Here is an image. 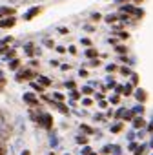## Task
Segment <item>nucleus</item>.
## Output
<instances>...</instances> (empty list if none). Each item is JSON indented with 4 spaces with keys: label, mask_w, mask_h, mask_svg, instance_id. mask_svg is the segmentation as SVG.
<instances>
[{
    "label": "nucleus",
    "mask_w": 153,
    "mask_h": 155,
    "mask_svg": "<svg viewBox=\"0 0 153 155\" xmlns=\"http://www.w3.org/2000/svg\"><path fill=\"white\" fill-rule=\"evenodd\" d=\"M38 124H40L42 128L49 130V128L53 126V117H51L49 113H40V115H38Z\"/></svg>",
    "instance_id": "f257e3e1"
},
{
    "label": "nucleus",
    "mask_w": 153,
    "mask_h": 155,
    "mask_svg": "<svg viewBox=\"0 0 153 155\" xmlns=\"http://www.w3.org/2000/svg\"><path fill=\"white\" fill-rule=\"evenodd\" d=\"M24 101H26L28 104H31V106H37V104H38V101H37V97H35L33 93H24Z\"/></svg>",
    "instance_id": "f03ea898"
},
{
    "label": "nucleus",
    "mask_w": 153,
    "mask_h": 155,
    "mask_svg": "<svg viewBox=\"0 0 153 155\" xmlns=\"http://www.w3.org/2000/svg\"><path fill=\"white\" fill-rule=\"evenodd\" d=\"M13 26H15V18H13V17L0 20V28H13Z\"/></svg>",
    "instance_id": "7ed1b4c3"
},
{
    "label": "nucleus",
    "mask_w": 153,
    "mask_h": 155,
    "mask_svg": "<svg viewBox=\"0 0 153 155\" xmlns=\"http://www.w3.org/2000/svg\"><path fill=\"white\" fill-rule=\"evenodd\" d=\"M38 11H40V8H31V9L24 15V18H26V20H31L35 15H38Z\"/></svg>",
    "instance_id": "20e7f679"
},
{
    "label": "nucleus",
    "mask_w": 153,
    "mask_h": 155,
    "mask_svg": "<svg viewBox=\"0 0 153 155\" xmlns=\"http://www.w3.org/2000/svg\"><path fill=\"white\" fill-rule=\"evenodd\" d=\"M135 97H137L138 102H144V101H146V91H144V90H137V91H135Z\"/></svg>",
    "instance_id": "39448f33"
},
{
    "label": "nucleus",
    "mask_w": 153,
    "mask_h": 155,
    "mask_svg": "<svg viewBox=\"0 0 153 155\" xmlns=\"http://www.w3.org/2000/svg\"><path fill=\"white\" fill-rule=\"evenodd\" d=\"M133 126H135V128H142V126H144V119H142V115L133 119Z\"/></svg>",
    "instance_id": "423d86ee"
},
{
    "label": "nucleus",
    "mask_w": 153,
    "mask_h": 155,
    "mask_svg": "<svg viewBox=\"0 0 153 155\" xmlns=\"http://www.w3.org/2000/svg\"><path fill=\"white\" fill-rule=\"evenodd\" d=\"M0 15H15V9H11V8H2V9H0Z\"/></svg>",
    "instance_id": "0eeeda50"
},
{
    "label": "nucleus",
    "mask_w": 153,
    "mask_h": 155,
    "mask_svg": "<svg viewBox=\"0 0 153 155\" xmlns=\"http://www.w3.org/2000/svg\"><path fill=\"white\" fill-rule=\"evenodd\" d=\"M38 82H40L42 86H49V84H51V81L47 79V77H38Z\"/></svg>",
    "instance_id": "6e6552de"
},
{
    "label": "nucleus",
    "mask_w": 153,
    "mask_h": 155,
    "mask_svg": "<svg viewBox=\"0 0 153 155\" xmlns=\"http://www.w3.org/2000/svg\"><path fill=\"white\" fill-rule=\"evenodd\" d=\"M18 66H20V60H18V58H15V60L9 62V69H17Z\"/></svg>",
    "instance_id": "1a4fd4ad"
},
{
    "label": "nucleus",
    "mask_w": 153,
    "mask_h": 155,
    "mask_svg": "<svg viewBox=\"0 0 153 155\" xmlns=\"http://www.w3.org/2000/svg\"><path fill=\"white\" fill-rule=\"evenodd\" d=\"M120 130H122V122H117V124L111 126V131H113V133H119Z\"/></svg>",
    "instance_id": "9d476101"
},
{
    "label": "nucleus",
    "mask_w": 153,
    "mask_h": 155,
    "mask_svg": "<svg viewBox=\"0 0 153 155\" xmlns=\"http://www.w3.org/2000/svg\"><path fill=\"white\" fill-rule=\"evenodd\" d=\"M31 86H33V90H37L38 93H42V91H44V86H40V84H37V82H33Z\"/></svg>",
    "instance_id": "9b49d317"
},
{
    "label": "nucleus",
    "mask_w": 153,
    "mask_h": 155,
    "mask_svg": "<svg viewBox=\"0 0 153 155\" xmlns=\"http://www.w3.org/2000/svg\"><path fill=\"white\" fill-rule=\"evenodd\" d=\"M80 128H82V130H84L86 133H95V130H93V128H90V126H86V124H82Z\"/></svg>",
    "instance_id": "f8f14e48"
},
{
    "label": "nucleus",
    "mask_w": 153,
    "mask_h": 155,
    "mask_svg": "<svg viewBox=\"0 0 153 155\" xmlns=\"http://www.w3.org/2000/svg\"><path fill=\"white\" fill-rule=\"evenodd\" d=\"M86 55H88L90 58H93V57H97V51H95V49H88V51H86Z\"/></svg>",
    "instance_id": "ddd939ff"
},
{
    "label": "nucleus",
    "mask_w": 153,
    "mask_h": 155,
    "mask_svg": "<svg viewBox=\"0 0 153 155\" xmlns=\"http://www.w3.org/2000/svg\"><path fill=\"white\" fill-rule=\"evenodd\" d=\"M124 95H131V84H126L124 86Z\"/></svg>",
    "instance_id": "4468645a"
},
{
    "label": "nucleus",
    "mask_w": 153,
    "mask_h": 155,
    "mask_svg": "<svg viewBox=\"0 0 153 155\" xmlns=\"http://www.w3.org/2000/svg\"><path fill=\"white\" fill-rule=\"evenodd\" d=\"M124 119L126 120H131L133 119V111H124Z\"/></svg>",
    "instance_id": "2eb2a0df"
},
{
    "label": "nucleus",
    "mask_w": 153,
    "mask_h": 155,
    "mask_svg": "<svg viewBox=\"0 0 153 155\" xmlns=\"http://www.w3.org/2000/svg\"><path fill=\"white\" fill-rule=\"evenodd\" d=\"M142 111H144L142 106H135V108H133V113H140V115H142Z\"/></svg>",
    "instance_id": "dca6fc26"
},
{
    "label": "nucleus",
    "mask_w": 153,
    "mask_h": 155,
    "mask_svg": "<svg viewBox=\"0 0 153 155\" xmlns=\"http://www.w3.org/2000/svg\"><path fill=\"white\" fill-rule=\"evenodd\" d=\"M144 153V146H137V150H135V155H142Z\"/></svg>",
    "instance_id": "f3484780"
},
{
    "label": "nucleus",
    "mask_w": 153,
    "mask_h": 155,
    "mask_svg": "<svg viewBox=\"0 0 153 155\" xmlns=\"http://www.w3.org/2000/svg\"><path fill=\"white\" fill-rule=\"evenodd\" d=\"M76 142H79V144H86L88 142V137H79V139H76Z\"/></svg>",
    "instance_id": "a211bd4d"
},
{
    "label": "nucleus",
    "mask_w": 153,
    "mask_h": 155,
    "mask_svg": "<svg viewBox=\"0 0 153 155\" xmlns=\"http://www.w3.org/2000/svg\"><path fill=\"white\" fill-rule=\"evenodd\" d=\"M115 20H117V17H115V15H109V17H106V22H109V24H111V22H115Z\"/></svg>",
    "instance_id": "6ab92c4d"
},
{
    "label": "nucleus",
    "mask_w": 153,
    "mask_h": 155,
    "mask_svg": "<svg viewBox=\"0 0 153 155\" xmlns=\"http://www.w3.org/2000/svg\"><path fill=\"white\" fill-rule=\"evenodd\" d=\"M58 110H60V111H62V113H67V108H66V106H64V104H58Z\"/></svg>",
    "instance_id": "aec40b11"
},
{
    "label": "nucleus",
    "mask_w": 153,
    "mask_h": 155,
    "mask_svg": "<svg viewBox=\"0 0 153 155\" xmlns=\"http://www.w3.org/2000/svg\"><path fill=\"white\" fill-rule=\"evenodd\" d=\"M102 153H111V146H104L102 148Z\"/></svg>",
    "instance_id": "412c9836"
},
{
    "label": "nucleus",
    "mask_w": 153,
    "mask_h": 155,
    "mask_svg": "<svg viewBox=\"0 0 153 155\" xmlns=\"http://www.w3.org/2000/svg\"><path fill=\"white\" fill-rule=\"evenodd\" d=\"M117 51H119V53H126V48H124V46H117Z\"/></svg>",
    "instance_id": "4be33fe9"
},
{
    "label": "nucleus",
    "mask_w": 153,
    "mask_h": 155,
    "mask_svg": "<svg viewBox=\"0 0 153 155\" xmlns=\"http://www.w3.org/2000/svg\"><path fill=\"white\" fill-rule=\"evenodd\" d=\"M82 93H86V95H90V93H91V88H88V86H86V88H82Z\"/></svg>",
    "instance_id": "5701e85b"
},
{
    "label": "nucleus",
    "mask_w": 153,
    "mask_h": 155,
    "mask_svg": "<svg viewBox=\"0 0 153 155\" xmlns=\"http://www.w3.org/2000/svg\"><path fill=\"white\" fill-rule=\"evenodd\" d=\"M53 97H55V99H57V101H62V99H64V95H62V93H55V95H53Z\"/></svg>",
    "instance_id": "b1692460"
},
{
    "label": "nucleus",
    "mask_w": 153,
    "mask_h": 155,
    "mask_svg": "<svg viewBox=\"0 0 153 155\" xmlns=\"http://www.w3.org/2000/svg\"><path fill=\"white\" fill-rule=\"evenodd\" d=\"M131 82H133V84L138 82V77H137V75H131Z\"/></svg>",
    "instance_id": "393cba45"
},
{
    "label": "nucleus",
    "mask_w": 153,
    "mask_h": 155,
    "mask_svg": "<svg viewBox=\"0 0 153 155\" xmlns=\"http://www.w3.org/2000/svg\"><path fill=\"white\" fill-rule=\"evenodd\" d=\"M119 37H120V38H128V33H126V31H122V33H119Z\"/></svg>",
    "instance_id": "a878e982"
},
{
    "label": "nucleus",
    "mask_w": 153,
    "mask_h": 155,
    "mask_svg": "<svg viewBox=\"0 0 153 155\" xmlns=\"http://www.w3.org/2000/svg\"><path fill=\"white\" fill-rule=\"evenodd\" d=\"M111 102H113V104H117V102H119V95H115V97H111Z\"/></svg>",
    "instance_id": "bb28decb"
},
{
    "label": "nucleus",
    "mask_w": 153,
    "mask_h": 155,
    "mask_svg": "<svg viewBox=\"0 0 153 155\" xmlns=\"http://www.w3.org/2000/svg\"><path fill=\"white\" fill-rule=\"evenodd\" d=\"M82 44H86V46H90L91 42H90V38H82Z\"/></svg>",
    "instance_id": "cd10ccee"
},
{
    "label": "nucleus",
    "mask_w": 153,
    "mask_h": 155,
    "mask_svg": "<svg viewBox=\"0 0 153 155\" xmlns=\"http://www.w3.org/2000/svg\"><path fill=\"white\" fill-rule=\"evenodd\" d=\"M120 71H122V73H124V75H129V69H128V68H122V69H120Z\"/></svg>",
    "instance_id": "c85d7f7f"
},
{
    "label": "nucleus",
    "mask_w": 153,
    "mask_h": 155,
    "mask_svg": "<svg viewBox=\"0 0 153 155\" xmlns=\"http://www.w3.org/2000/svg\"><path fill=\"white\" fill-rule=\"evenodd\" d=\"M117 93H124V88L122 86H117Z\"/></svg>",
    "instance_id": "c756f323"
},
{
    "label": "nucleus",
    "mask_w": 153,
    "mask_h": 155,
    "mask_svg": "<svg viewBox=\"0 0 153 155\" xmlns=\"http://www.w3.org/2000/svg\"><path fill=\"white\" fill-rule=\"evenodd\" d=\"M117 117H124V110H119L117 111Z\"/></svg>",
    "instance_id": "7c9ffc66"
},
{
    "label": "nucleus",
    "mask_w": 153,
    "mask_h": 155,
    "mask_svg": "<svg viewBox=\"0 0 153 155\" xmlns=\"http://www.w3.org/2000/svg\"><path fill=\"white\" fill-rule=\"evenodd\" d=\"M90 151H91V150H90V148H88V146H86V148H84V151H82V153H84V155H90Z\"/></svg>",
    "instance_id": "2f4dec72"
},
{
    "label": "nucleus",
    "mask_w": 153,
    "mask_h": 155,
    "mask_svg": "<svg viewBox=\"0 0 153 155\" xmlns=\"http://www.w3.org/2000/svg\"><path fill=\"white\" fill-rule=\"evenodd\" d=\"M148 130H149V131H153V120H151V124L148 126Z\"/></svg>",
    "instance_id": "473e14b6"
},
{
    "label": "nucleus",
    "mask_w": 153,
    "mask_h": 155,
    "mask_svg": "<svg viewBox=\"0 0 153 155\" xmlns=\"http://www.w3.org/2000/svg\"><path fill=\"white\" fill-rule=\"evenodd\" d=\"M22 155H29V151H24V153H22Z\"/></svg>",
    "instance_id": "72a5a7b5"
},
{
    "label": "nucleus",
    "mask_w": 153,
    "mask_h": 155,
    "mask_svg": "<svg viewBox=\"0 0 153 155\" xmlns=\"http://www.w3.org/2000/svg\"><path fill=\"white\" fill-rule=\"evenodd\" d=\"M0 153H4V150H2V148H0Z\"/></svg>",
    "instance_id": "f704fd0d"
},
{
    "label": "nucleus",
    "mask_w": 153,
    "mask_h": 155,
    "mask_svg": "<svg viewBox=\"0 0 153 155\" xmlns=\"http://www.w3.org/2000/svg\"><path fill=\"white\" fill-rule=\"evenodd\" d=\"M0 155H6V153H0Z\"/></svg>",
    "instance_id": "c9c22d12"
},
{
    "label": "nucleus",
    "mask_w": 153,
    "mask_h": 155,
    "mask_svg": "<svg viewBox=\"0 0 153 155\" xmlns=\"http://www.w3.org/2000/svg\"><path fill=\"white\" fill-rule=\"evenodd\" d=\"M90 155H95V153H90Z\"/></svg>",
    "instance_id": "e433bc0d"
},
{
    "label": "nucleus",
    "mask_w": 153,
    "mask_h": 155,
    "mask_svg": "<svg viewBox=\"0 0 153 155\" xmlns=\"http://www.w3.org/2000/svg\"><path fill=\"white\" fill-rule=\"evenodd\" d=\"M49 155H55V153H49Z\"/></svg>",
    "instance_id": "4c0bfd02"
},
{
    "label": "nucleus",
    "mask_w": 153,
    "mask_h": 155,
    "mask_svg": "<svg viewBox=\"0 0 153 155\" xmlns=\"http://www.w3.org/2000/svg\"><path fill=\"white\" fill-rule=\"evenodd\" d=\"M151 146H153V140H151Z\"/></svg>",
    "instance_id": "58836bf2"
}]
</instances>
